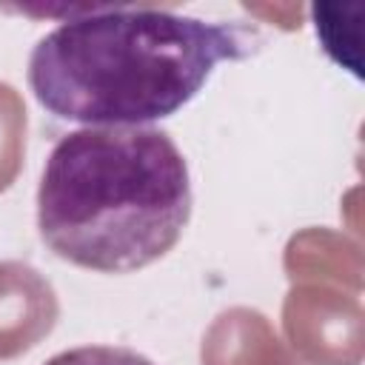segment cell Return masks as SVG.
<instances>
[{
	"instance_id": "cell-1",
	"label": "cell",
	"mask_w": 365,
	"mask_h": 365,
	"mask_svg": "<svg viewBox=\"0 0 365 365\" xmlns=\"http://www.w3.org/2000/svg\"><path fill=\"white\" fill-rule=\"evenodd\" d=\"M257 29L160 6H77L29 54V88L83 128L148 125L188 106L222 60L257 51Z\"/></svg>"
},
{
	"instance_id": "cell-2",
	"label": "cell",
	"mask_w": 365,
	"mask_h": 365,
	"mask_svg": "<svg viewBox=\"0 0 365 365\" xmlns=\"http://www.w3.org/2000/svg\"><path fill=\"white\" fill-rule=\"evenodd\" d=\"M194 208L188 163L151 125L60 137L37 185V231L60 259L131 274L165 257Z\"/></svg>"
},
{
	"instance_id": "cell-3",
	"label": "cell",
	"mask_w": 365,
	"mask_h": 365,
	"mask_svg": "<svg viewBox=\"0 0 365 365\" xmlns=\"http://www.w3.org/2000/svg\"><path fill=\"white\" fill-rule=\"evenodd\" d=\"M43 365H157V362L125 345H80L48 356Z\"/></svg>"
}]
</instances>
